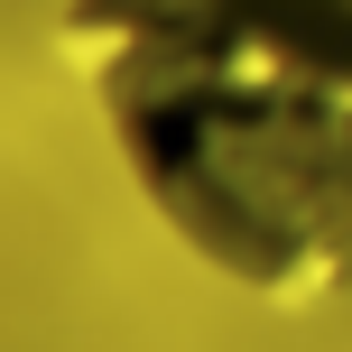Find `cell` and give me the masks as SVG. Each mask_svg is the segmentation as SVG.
Listing matches in <instances>:
<instances>
[{
    "instance_id": "obj_1",
    "label": "cell",
    "mask_w": 352,
    "mask_h": 352,
    "mask_svg": "<svg viewBox=\"0 0 352 352\" xmlns=\"http://www.w3.org/2000/svg\"><path fill=\"white\" fill-rule=\"evenodd\" d=\"M56 65L204 278L352 297V0H65Z\"/></svg>"
}]
</instances>
